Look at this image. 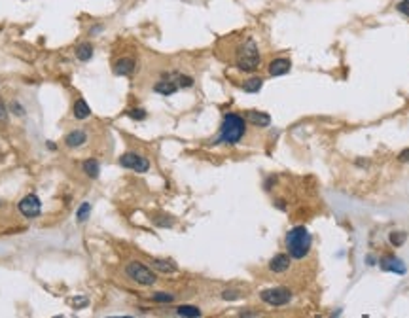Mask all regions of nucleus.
Segmentation results:
<instances>
[{
    "mask_svg": "<svg viewBox=\"0 0 409 318\" xmlns=\"http://www.w3.org/2000/svg\"><path fill=\"white\" fill-rule=\"evenodd\" d=\"M247 133V121L239 114H226L222 121L220 135L214 140V144H237Z\"/></svg>",
    "mask_w": 409,
    "mask_h": 318,
    "instance_id": "nucleus-1",
    "label": "nucleus"
},
{
    "mask_svg": "<svg viewBox=\"0 0 409 318\" xmlns=\"http://www.w3.org/2000/svg\"><path fill=\"white\" fill-rule=\"evenodd\" d=\"M311 244H313V239L303 225H296L286 235V250H288L290 258L303 259L311 252Z\"/></svg>",
    "mask_w": 409,
    "mask_h": 318,
    "instance_id": "nucleus-2",
    "label": "nucleus"
},
{
    "mask_svg": "<svg viewBox=\"0 0 409 318\" xmlns=\"http://www.w3.org/2000/svg\"><path fill=\"white\" fill-rule=\"evenodd\" d=\"M260 50L256 46L254 38H245L243 42L239 44V48L235 50V65L239 70H245V72H252L258 69L260 65Z\"/></svg>",
    "mask_w": 409,
    "mask_h": 318,
    "instance_id": "nucleus-3",
    "label": "nucleus"
},
{
    "mask_svg": "<svg viewBox=\"0 0 409 318\" xmlns=\"http://www.w3.org/2000/svg\"><path fill=\"white\" fill-rule=\"evenodd\" d=\"M125 273L133 282L140 284V286H153L157 282V276L150 267H146L140 261H129L125 265Z\"/></svg>",
    "mask_w": 409,
    "mask_h": 318,
    "instance_id": "nucleus-4",
    "label": "nucleus"
},
{
    "mask_svg": "<svg viewBox=\"0 0 409 318\" xmlns=\"http://www.w3.org/2000/svg\"><path fill=\"white\" fill-rule=\"evenodd\" d=\"M260 299L271 305V307H284L292 301V292L288 288H282V286H277V288H269V290H264L260 293Z\"/></svg>",
    "mask_w": 409,
    "mask_h": 318,
    "instance_id": "nucleus-5",
    "label": "nucleus"
},
{
    "mask_svg": "<svg viewBox=\"0 0 409 318\" xmlns=\"http://www.w3.org/2000/svg\"><path fill=\"white\" fill-rule=\"evenodd\" d=\"M119 165L125 167V169H131V171L136 172H148L150 171V161L146 159L144 155L135 154V152H127L119 157Z\"/></svg>",
    "mask_w": 409,
    "mask_h": 318,
    "instance_id": "nucleus-6",
    "label": "nucleus"
},
{
    "mask_svg": "<svg viewBox=\"0 0 409 318\" xmlns=\"http://www.w3.org/2000/svg\"><path fill=\"white\" fill-rule=\"evenodd\" d=\"M17 206H19V212L23 216H27V218H36V216L42 212V203H40L38 195H34V193L25 195V197L19 201Z\"/></svg>",
    "mask_w": 409,
    "mask_h": 318,
    "instance_id": "nucleus-7",
    "label": "nucleus"
},
{
    "mask_svg": "<svg viewBox=\"0 0 409 318\" xmlns=\"http://www.w3.org/2000/svg\"><path fill=\"white\" fill-rule=\"evenodd\" d=\"M178 89H180V87H178V84L174 82L172 74H165L161 82H157V84L153 86V91H155V93L167 95V97H169V95H172V93H176Z\"/></svg>",
    "mask_w": 409,
    "mask_h": 318,
    "instance_id": "nucleus-8",
    "label": "nucleus"
},
{
    "mask_svg": "<svg viewBox=\"0 0 409 318\" xmlns=\"http://www.w3.org/2000/svg\"><path fill=\"white\" fill-rule=\"evenodd\" d=\"M290 69H292V61L286 59V57L273 59L271 63H269V67H267L269 76H284V74H288L290 72Z\"/></svg>",
    "mask_w": 409,
    "mask_h": 318,
    "instance_id": "nucleus-9",
    "label": "nucleus"
},
{
    "mask_svg": "<svg viewBox=\"0 0 409 318\" xmlns=\"http://www.w3.org/2000/svg\"><path fill=\"white\" fill-rule=\"evenodd\" d=\"M381 269L383 271H390V273H396V275H405V265L400 258L396 256H386V258L381 259Z\"/></svg>",
    "mask_w": 409,
    "mask_h": 318,
    "instance_id": "nucleus-10",
    "label": "nucleus"
},
{
    "mask_svg": "<svg viewBox=\"0 0 409 318\" xmlns=\"http://www.w3.org/2000/svg\"><path fill=\"white\" fill-rule=\"evenodd\" d=\"M135 72V61L131 57H121L114 63V74L116 76H131Z\"/></svg>",
    "mask_w": 409,
    "mask_h": 318,
    "instance_id": "nucleus-11",
    "label": "nucleus"
},
{
    "mask_svg": "<svg viewBox=\"0 0 409 318\" xmlns=\"http://www.w3.org/2000/svg\"><path fill=\"white\" fill-rule=\"evenodd\" d=\"M290 269V254H277L269 261V271L273 273H284Z\"/></svg>",
    "mask_w": 409,
    "mask_h": 318,
    "instance_id": "nucleus-12",
    "label": "nucleus"
},
{
    "mask_svg": "<svg viewBox=\"0 0 409 318\" xmlns=\"http://www.w3.org/2000/svg\"><path fill=\"white\" fill-rule=\"evenodd\" d=\"M150 265H152L155 271H159V273H165V275H170V273H176V271H178V267L174 265L172 261H169V259L153 258V259H150Z\"/></svg>",
    "mask_w": 409,
    "mask_h": 318,
    "instance_id": "nucleus-13",
    "label": "nucleus"
},
{
    "mask_svg": "<svg viewBox=\"0 0 409 318\" xmlns=\"http://www.w3.org/2000/svg\"><path fill=\"white\" fill-rule=\"evenodd\" d=\"M247 120L250 121L252 125H256V127H267V125L271 123V116L265 112L250 110V112H247Z\"/></svg>",
    "mask_w": 409,
    "mask_h": 318,
    "instance_id": "nucleus-14",
    "label": "nucleus"
},
{
    "mask_svg": "<svg viewBox=\"0 0 409 318\" xmlns=\"http://www.w3.org/2000/svg\"><path fill=\"white\" fill-rule=\"evenodd\" d=\"M85 138L87 137H85L84 131H72V133H68L67 137H65V144L68 148H78L85 144Z\"/></svg>",
    "mask_w": 409,
    "mask_h": 318,
    "instance_id": "nucleus-15",
    "label": "nucleus"
},
{
    "mask_svg": "<svg viewBox=\"0 0 409 318\" xmlns=\"http://www.w3.org/2000/svg\"><path fill=\"white\" fill-rule=\"evenodd\" d=\"M72 112H74V118H76V120H85V118L91 116V108H89V104L85 103L84 99H78L76 103H74Z\"/></svg>",
    "mask_w": 409,
    "mask_h": 318,
    "instance_id": "nucleus-16",
    "label": "nucleus"
},
{
    "mask_svg": "<svg viewBox=\"0 0 409 318\" xmlns=\"http://www.w3.org/2000/svg\"><path fill=\"white\" fill-rule=\"evenodd\" d=\"M76 57L80 61H89L93 57V44L91 42H82L76 46Z\"/></svg>",
    "mask_w": 409,
    "mask_h": 318,
    "instance_id": "nucleus-17",
    "label": "nucleus"
},
{
    "mask_svg": "<svg viewBox=\"0 0 409 318\" xmlns=\"http://www.w3.org/2000/svg\"><path fill=\"white\" fill-rule=\"evenodd\" d=\"M82 167H84V172L89 176V178H97V176H99V172H101L99 161H97V159H93V157H91V159H87V161H84V165H82Z\"/></svg>",
    "mask_w": 409,
    "mask_h": 318,
    "instance_id": "nucleus-18",
    "label": "nucleus"
},
{
    "mask_svg": "<svg viewBox=\"0 0 409 318\" xmlns=\"http://www.w3.org/2000/svg\"><path fill=\"white\" fill-rule=\"evenodd\" d=\"M262 84H264L262 78H250V80H247V82L243 84V89H245L247 93H258V91L262 89Z\"/></svg>",
    "mask_w": 409,
    "mask_h": 318,
    "instance_id": "nucleus-19",
    "label": "nucleus"
},
{
    "mask_svg": "<svg viewBox=\"0 0 409 318\" xmlns=\"http://www.w3.org/2000/svg\"><path fill=\"white\" fill-rule=\"evenodd\" d=\"M176 314L178 316H201V310L197 309V307H193V305H180V307H176Z\"/></svg>",
    "mask_w": 409,
    "mask_h": 318,
    "instance_id": "nucleus-20",
    "label": "nucleus"
},
{
    "mask_svg": "<svg viewBox=\"0 0 409 318\" xmlns=\"http://www.w3.org/2000/svg\"><path fill=\"white\" fill-rule=\"evenodd\" d=\"M89 214H91V205L85 201V203H82V205H80V208H78V212H76L78 224H84V222H87V220H89Z\"/></svg>",
    "mask_w": 409,
    "mask_h": 318,
    "instance_id": "nucleus-21",
    "label": "nucleus"
},
{
    "mask_svg": "<svg viewBox=\"0 0 409 318\" xmlns=\"http://www.w3.org/2000/svg\"><path fill=\"white\" fill-rule=\"evenodd\" d=\"M388 241H390L392 246H396V248H400L403 242L407 241V235L403 231H392L390 235H388Z\"/></svg>",
    "mask_w": 409,
    "mask_h": 318,
    "instance_id": "nucleus-22",
    "label": "nucleus"
},
{
    "mask_svg": "<svg viewBox=\"0 0 409 318\" xmlns=\"http://www.w3.org/2000/svg\"><path fill=\"white\" fill-rule=\"evenodd\" d=\"M174 82L178 84V87H191L193 86V80L189 76H184V74H172Z\"/></svg>",
    "mask_w": 409,
    "mask_h": 318,
    "instance_id": "nucleus-23",
    "label": "nucleus"
},
{
    "mask_svg": "<svg viewBox=\"0 0 409 318\" xmlns=\"http://www.w3.org/2000/svg\"><path fill=\"white\" fill-rule=\"evenodd\" d=\"M152 301H155V303H170V301H174V295L172 293L157 292L152 295Z\"/></svg>",
    "mask_w": 409,
    "mask_h": 318,
    "instance_id": "nucleus-24",
    "label": "nucleus"
},
{
    "mask_svg": "<svg viewBox=\"0 0 409 318\" xmlns=\"http://www.w3.org/2000/svg\"><path fill=\"white\" fill-rule=\"evenodd\" d=\"M70 305H72V309H84V307L89 305V299L85 295H76V297H72Z\"/></svg>",
    "mask_w": 409,
    "mask_h": 318,
    "instance_id": "nucleus-25",
    "label": "nucleus"
},
{
    "mask_svg": "<svg viewBox=\"0 0 409 318\" xmlns=\"http://www.w3.org/2000/svg\"><path fill=\"white\" fill-rule=\"evenodd\" d=\"M241 297V292L239 290H226V292H222V299L226 301H233V299H239Z\"/></svg>",
    "mask_w": 409,
    "mask_h": 318,
    "instance_id": "nucleus-26",
    "label": "nucleus"
},
{
    "mask_svg": "<svg viewBox=\"0 0 409 318\" xmlns=\"http://www.w3.org/2000/svg\"><path fill=\"white\" fill-rule=\"evenodd\" d=\"M129 118H133V120H144L146 110H142V108H133V110H129Z\"/></svg>",
    "mask_w": 409,
    "mask_h": 318,
    "instance_id": "nucleus-27",
    "label": "nucleus"
},
{
    "mask_svg": "<svg viewBox=\"0 0 409 318\" xmlns=\"http://www.w3.org/2000/svg\"><path fill=\"white\" fill-rule=\"evenodd\" d=\"M396 8H398V12H401L403 16H407L409 18V0H401Z\"/></svg>",
    "mask_w": 409,
    "mask_h": 318,
    "instance_id": "nucleus-28",
    "label": "nucleus"
},
{
    "mask_svg": "<svg viewBox=\"0 0 409 318\" xmlns=\"http://www.w3.org/2000/svg\"><path fill=\"white\" fill-rule=\"evenodd\" d=\"M398 161H400V163H409V148L401 150L400 154H398Z\"/></svg>",
    "mask_w": 409,
    "mask_h": 318,
    "instance_id": "nucleus-29",
    "label": "nucleus"
},
{
    "mask_svg": "<svg viewBox=\"0 0 409 318\" xmlns=\"http://www.w3.org/2000/svg\"><path fill=\"white\" fill-rule=\"evenodd\" d=\"M6 120H8V108L4 106L2 99H0V121H6Z\"/></svg>",
    "mask_w": 409,
    "mask_h": 318,
    "instance_id": "nucleus-30",
    "label": "nucleus"
},
{
    "mask_svg": "<svg viewBox=\"0 0 409 318\" xmlns=\"http://www.w3.org/2000/svg\"><path fill=\"white\" fill-rule=\"evenodd\" d=\"M12 110H14L17 116H23V114H25V110H23V108H21V106H19L17 103H12Z\"/></svg>",
    "mask_w": 409,
    "mask_h": 318,
    "instance_id": "nucleus-31",
    "label": "nucleus"
}]
</instances>
